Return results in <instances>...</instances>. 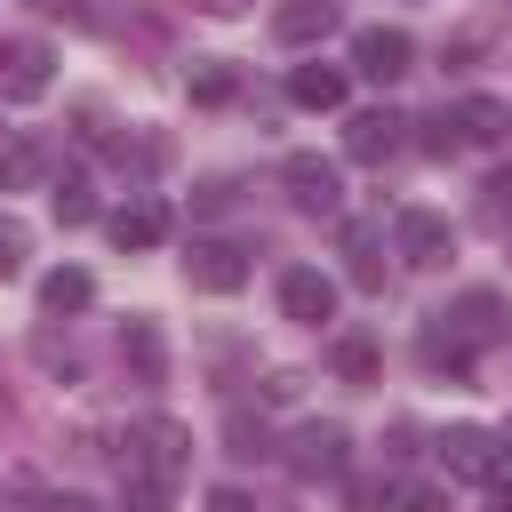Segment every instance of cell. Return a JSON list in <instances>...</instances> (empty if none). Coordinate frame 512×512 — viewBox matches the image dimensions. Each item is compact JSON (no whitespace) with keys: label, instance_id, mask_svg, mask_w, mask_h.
Instances as JSON below:
<instances>
[{"label":"cell","instance_id":"obj_1","mask_svg":"<svg viewBox=\"0 0 512 512\" xmlns=\"http://www.w3.org/2000/svg\"><path fill=\"white\" fill-rule=\"evenodd\" d=\"M512 336V304L496 288H464L448 312H432L424 328V368H448V376H472V352L504 344Z\"/></svg>","mask_w":512,"mask_h":512},{"label":"cell","instance_id":"obj_2","mask_svg":"<svg viewBox=\"0 0 512 512\" xmlns=\"http://www.w3.org/2000/svg\"><path fill=\"white\" fill-rule=\"evenodd\" d=\"M120 464L176 480V472L192 464V432H184V424H168V416H144V424H128V456H120Z\"/></svg>","mask_w":512,"mask_h":512},{"label":"cell","instance_id":"obj_3","mask_svg":"<svg viewBox=\"0 0 512 512\" xmlns=\"http://www.w3.org/2000/svg\"><path fill=\"white\" fill-rule=\"evenodd\" d=\"M432 448H440V472H448V480H480V488H488V480L504 472V440L480 432V424H448Z\"/></svg>","mask_w":512,"mask_h":512},{"label":"cell","instance_id":"obj_4","mask_svg":"<svg viewBox=\"0 0 512 512\" xmlns=\"http://www.w3.org/2000/svg\"><path fill=\"white\" fill-rule=\"evenodd\" d=\"M352 72L360 80H400V72H416V40L400 24H360L352 32Z\"/></svg>","mask_w":512,"mask_h":512},{"label":"cell","instance_id":"obj_5","mask_svg":"<svg viewBox=\"0 0 512 512\" xmlns=\"http://www.w3.org/2000/svg\"><path fill=\"white\" fill-rule=\"evenodd\" d=\"M280 184H288V200L312 208V216H336V208H344V176H336V160H320V152H288V160H280Z\"/></svg>","mask_w":512,"mask_h":512},{"label":"cell","instance_id":"obj_6","mask_svg":"<svg viewBox=\"0 0 512 512\" xmlns=\"http://www.w3.org/2000/svg\"><path fill=\"white\" fill-rule=\"evenodd\" d=\"M288 464H296L304 480H344V464H352V432H344V424H296Z\"/></svg>","mask_w":512,"mask_h":512},{"label":"cell","instance_id":"obj_7","mask_svg":"<svg viewBox=\"0 0 512 512\" xmlns=\"http://www.w3.org/2000/svg\"><path fill=\"white\" fill-rule=\"evenodd\" d=\"M408 128H416V120H400L392 104H376V112H352V120H344V152H352V160H368V168H384V160L408 144Z\"/></svg>","mask_w":512,"mask_h":512},{"label":"cell","instance_id":"obj_8","mask_svg":"<svg viewBox=\"0 0 512 512\" xmlns=\"http://www.w3.org/2000/svg\"><path fill=\"white\" fill-rule=\"evenodd\" d=\"M392 248H400V264L432 272V264H448V256H456V232H448V216H432V208H408V216L392 224Z\"/></svg>","mask_w":512,"mask_h":512},{"label":"cell","instance_id":"obj_9","mask_svg":"<svg viewBox=\"0 0 512 512\" xmlns=\"http://www.w3.org/2000/svg\"><path fill=\"white\" fill-rule=\"evenodd\" d=\"M184 280H192L200 296H232V288L248 280V256H240L232 240H192V248H184Z\"/></svg>","mask_w":512,"mask_h":512},{"label":"cell","instance_id":"obj_10","mask_svg":"<svg viewBox=\"0 0 512 512\" xmlns=\"http://www.w3.org/2000/svg\"><path fill=\"white\" fill-rule=\"evenodd\" d=\"M280 312H288V320H304V328L336 320V280H328V272H312V264H288V272H280Z\"/></svg>","mask_w":512,"mask_h":512},{"label":"cell","instance_id":"obj_11","mask_svg":"<svg viewBox=\"0 0 512 512\" xmlns=\"http://www.w3.org/2000/svg\"><path fill=\"white\" fill-rule=\"evenodd\" d=\"M48 48L40 40H16V48H0V96L8 104H32V96H48Z\"/></svg>","mask_w":512,"mask_h":512},{"label":"cell","instance_id":"obj_12","mask_svg":"<svg viewBox=\"0 0 512 512\" xmlns=\"http://www.w3.org/2000/svg\"><path fill=\"white\" fill-rule=\"evenodd\" d=\"M160 240H168V208H160V200H128V208H112V248H120V256L160 248Z\"/></svg>","mask_w":512,"mask_h":512},{"label":"cell","instance_id":"obj_13","mask_svg":"<svg viewBox=\"0 0 512 512\" xmlns=\"http://www.w3.org/2000/svg\"><path fill=\"white\" fill-rule=\"evenodd\" d=\"M120 360L136 384H160L168 376V344H160V320H120Z\"/></svg>","mask_w":512,"mask_h":512},{"label":"cell","instance_id":"obj_14","mask_svg":"<svg viewBox=\"0 0 512 512\" xmlns=\"http://www.w3.org/2000/svg\"><path fill=\"white\" fill-rule=\"evenodd\" d=\"M288 104L336 112V104H344V72H336V64H296V72H288Z\"/></svg>","mask_w":512,"mask_h":512},{"label":"cell","instance_id":"obj_15","mask_svg":"<svg viewBox=\"0 0 512 512\" xmlns=\"http://www.w3.org/2000/svg\"><path fill=\"white\" fill-rule=\"evenodd\" d=\"M344 256H352V280H360V288H384V224L352 216V224H344Z\"/></svg>","mask_w":512,"mask_h":512},{"label":"cell","instance_id":"obj_16","mask_svg":"<svg viewBox=\"0 0 512 512\" xmlns=\"http://www.w3.org/2000/svg\"><path fill=\"white\" fill-rule=\"evenodd\" d=\"M96 304V280L80 272V264H56L48 280H40V312H88Z\"/></svg>","mask_w":512,"mask_h":512},{"label":"cell","instance_id":"obj_17","mask_svg":"<svg viewBox=\"0 0 512 512\" xmlns=\"http://www.w3.org/2000/svg\"><path fill=\"white\" fill-rule=\"evenodd\" d=\"M456 128H464V144H496V136H512V104L464 96V104H456Z\"/></svg>","mask_w":512,"mask_h":512},{"label":"cell","instance_id":"obj_18","mask_svg":"<svg viewBox=\"0 0 512 512\" xmlns=\"http://www.w3.org/2000/svg\"><path fill=\"white\" fill-rule=\"evenodd\" d=\"M328 24H336V0H288V8L272 16V32H280L288 48H304V40H320Z\"/></svg>","mask_w":512,"mask_h":512},{"label":"cell","instance_id":"obj_19","mask_svg":"<svg viewBox=\"0 0 512 512\" xmlns=\"http://www.w3.org/2000/svg\"><path fill=\"white\" fill-rule=\"evenodd\" d=\"M48 176V152L32 144V136H16V144H0V192H32Z\"/></svg>","mask_w":512,"mask_h":512},{"label":"cell","instance_id":"obj_20","mask_svg":"<svg viewBox=\"0 0 512 512\" xmlns=\"http://www.w3.org/2000/svg\"><path fill=\"white\" fill-rule=\"evenodd\" d=\"M168 496H176V480H160V472H136V464H120V504H128V512H168Z\"/></svg>","mask_w":512,"mask_h":512},{"label":"cell","instance_id":"obj_21","mask_svg":"<svg viewBox=\"0 0 512 512\" xmlns=\"http://www.w3.org/2000/svg\"><path fill=\"white\" fill-rule=\"evenodd\" d=\"M336 376H344V384H376V376H384L376 344H368V336H344V344H336Z\"/></svg>","mask_w":512,"mask_h":512},{"label":"cell","instance_id":"obj_22","mask_svg":"<svg viewBox=\"0 0 512 512\" xmlns=\"http://www.w3.org/2000/svg\"><path fill=\"white\" fill-rule=\"evenodd\" d=\"M88 216H96V184L88 176H64L56 184V224H88Z\"/></svg>","mask_w":512,"mask_h":512},{"label":"cell","instance_id":"obj_23","mask_svg":"<svg viewBox=\"0 0 512 512\" xmlns=\"http://www.w3.org/2000/svg\"><path fill=\"white\" fill-rule=\"evenodd\" d=\"M232 88H240V72H232V64H216V56H208V64H192V96H200V104H224Z\"/></svg>","mask_w":512,"mask_h":512},{"label":"cell","instance_id":"obj_24","mask_svg":"<svg viewBox=\"0 0 512 512\" xmlns=\"http://www.w3.org/2000/svg\"><path fill=\"white\" fill-rule=\"evenodd\" d=\"M456 144H464V128H456V112H448V104H440V112H432V120H424V152H440V160H448V152H456Z\"/></svg>","mask_w":512,"mask_h":512},{"label":"cell","instance_id":"obj_25","mask_svg":"<svg viewBox=\"0 0 512 512\" xmlns=\"http://www.w3.org/2000/svg\"><path fill=\"white\" fill-rule=\"evenodd\" d=\"M344 504H352V512H392V488H384V480H352Z\"/></svg>","mask_w":512,"mask_h":512},{"label":"cell","instance_id":"obj_26","mask_svg":"<svg viewBox=\"0 0 512 512\" xmlns=\"http://www.w3.org/2000/svg\"><path fill=\"white\" fill-rule=\"evenodd\" d=\"M224 440H232V456H272V448H264V424H248V416H232Z\"/></svg>","mask_w":512,"mask_h":512},{"label":"cell","instance_id":"obj_27","mask_svg":"<svg viewBox=\"0 0 512 512\" xmlns=\"http://www.w3.org/2000/svg\"><path fill=\"white\" fill-rule=\"evenodd\" d=\"M208 512H256L248 488H208Z\"/></svg>","mask_w":512,"mask_h":512},{"label":"cell","instance_id":"obj_28","mask_svg":"<svg viewBox=\"0 0 512 512\" xmlns=\"http://www.w3.org/2000/svg\"><path fill=\"white\" fill-rule=\"evenodd\" d=\"M16 264H24V232H16V224H0V280H8Z\"/></svg>","mask_w":512,"mask_h":512},{"label":"cell","instance_id":"obj_29","mask_svg":"<svg viewBox=\"0 0 512 512\" xmlns=\"http://www.w3.org/2000/svg\"><path fill=\"white\" fill-rule=\"evenodd\" d=\"M488 208H496V216H512V160L488 176Z\"/></svg>","mask_w":512,"mask_h":512},{"label":"cell","instance_id":"obj_30","mask_svg":"<svg viewBox=\"0 0 512 512\" xmlns=\"http://www.w3.org/2000/svg\"><path fill=\"white\" fill-rule=\"evenodd\" d=\"M296 384H304V376H288V368H280V376H264V400H272V408H288V400H296Z\"/></svg>","mask_w":512,"mask_h":512},{"label":"cell","instance_id":"obj_31","mask_svg":"<svg viewBox=\"0 0 512 512\" xmlns=\"http://www.w3.org/2000/svg\"><path fill=\"white\" fill-rule=\"evenodd\" d=\"M408 512H448V496L440 488H408Z\"/></svg>","mask_w":512,"mask_h":512},{"label":"cell","instance_id":"obj_32","mask_svg":"<svg viewBox=\"0 0 512 512\" xmlns=\"http://www.w3.org/2000/svg\"><path fill=\"white\" fill-rule=\"evenodd\" d=\"M48 512H104V504H88V496H56Z\"/></svg>","mask_w":512,"mask_h":512},{"label":"cell","instance_id":"obj_33","mask_svg":"<svg viewBox=\"0 0 512 512\" xmlns=\"http://www.w3.org/2000/svg\"><path fill=\"white\" fill-rule=\"evenodd\" d=\"M488 512H512V488L504 480H488Z\"/></svg>","mask_w":512,"mask_h":512},{"label":"cell","instance_id":"obj_34","mask_svg":"<svg viewBox=\"0 0 512 512\" xmlns=\"http://www.w3.org/2000/svg\"><path fill=\"white\" fill-rule=\"evenodd\" d=\"M192 8H208V16H232V8H240V0H192Z\"/></svg>","mask_w":512,"mask_h":512},{"label":"cell","instance_id":"obj_35","mask_svg":"<svg viewBox=\"0 0 512 512\" xmlns=\"http://www.w3.org/2000/svg\"><path fill=\"white\" fill-rule=\"evenodd\" d=\"M504 456H512V424H504Z\"/></svg>","mask_w":512,"mask_h":512}]
</instances>
